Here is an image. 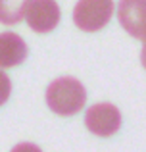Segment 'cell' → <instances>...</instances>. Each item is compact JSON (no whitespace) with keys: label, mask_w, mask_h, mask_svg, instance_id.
I'll return each mask as SVG.
<instances>
[{"label":"cell","mask_w":146,"mask_h":152,"mask_svg":"<svg viewBox=\"0 0 146 152\" xmlns=\"http://www.w3.org/2000/svg\"><path fill=\"white\" fill-rule=\"evenodd\" d=\"M10 94H12V81H10V77L2 71V67H0V106L8 102Z\"/></svg>","instance_id":"8"},{"label":"cell","mask_w":146,"mask_h":152,"mask_svg":"<svg viewBox=\"0 0 146 152\" xmlns=\"http://www.w3.org/2000/svg\"><path fill=\"white\" fill-rule=\"evenodd\" d=\"M113 15V0H79L73 8V23L85 33L104 29Z\"/></svg>","instance_id":"2"},{"label":"cell","mask_w":146,"mask_h":152,"mask_svg":"<svg viewBox=\"0 0 146 152\" xmlns=\"http://www.w3.org/2000/svg\"><path fill=\"white\" fill-rule=\"evenodd\" d=\"M140 62H142V66H144V69H146V45H144L142 52H140Z\"/></svg>","instance_id":"9"},{"label":"cell","mask_w":146,"mask_h":152,"mask_svg":"<svg viewBox=\"0 0 146 152\" xmlns=\"http://www.w3.org/2000/svg\"><path fill=\"white\" fill-rule=\"evenodd\" d=\"M117 19L131 37L146 42V0H119Z\"/></svg>","instance_id":"5"},{"label":"cell","mask_w":146,"mask_h":152,"mask_svg":"<svg viewBox=\"0 0 146 152\" xmlns=\"http://www.w3.org/2000/svg\"><path fill=\"white\" fill-rule=\"evenodd\" d=\"M27 45L17 33H0V67L8 69V67H15L19 64L25 62L27 58Z\"/></svg>","instance_id":"6"},{"label":"cell","mask_w":146,"mask_h":152,"mask_svg":"<svg viewBox=\"0 0 146 152\" xmlns=\"http://www.w3.org/2000/svg\"><path fill=\"white\" fill-rule=\"evenodd\" d=\"M23 15L35 33H50L58 27L62 14L56 0H29Z\"/></svg>","instance_id":"4"},{"label":"cell","mask_w":146,"mask_h":152,"mask_svg":"<svg viewBox=\"0 0 146 152\" xmlns=\"http://www.w3.org/2000/svg\"><path fill=\"white\" fill-rule=\"evenodd\" d=\"M86 91L75 77H60L46 89V104L56 115L69 118L85 108Z\"/></svg>","instance_id":"1"},{"label":"cell","mask_w":146,"mask_h":152,"mask_svg":"<svg viewBox=\"0 0 146 152\" xmlns=\"http://www.w3.org/2000/svg\"><path fill=\"white\" fill-rule=\"evenodd\" d=\"M29 0H0V23L15 25L23 19Z\"/></svg>","instance_id":"7"},{"label":"cell","mask_w":146,"mask_h":152,"mask_svg":"<svg viewBox=\"0 0 146 152\" xmlns=\"http://www.w3.org/2000/svg\"><path fill=\"white\" fill-rule=\"evenodd\" d=\"M85 127L96 137H112L121 127V112L110 102H98L86 110Z\"/></svg>","instance_id":"3"}]
</instances>
